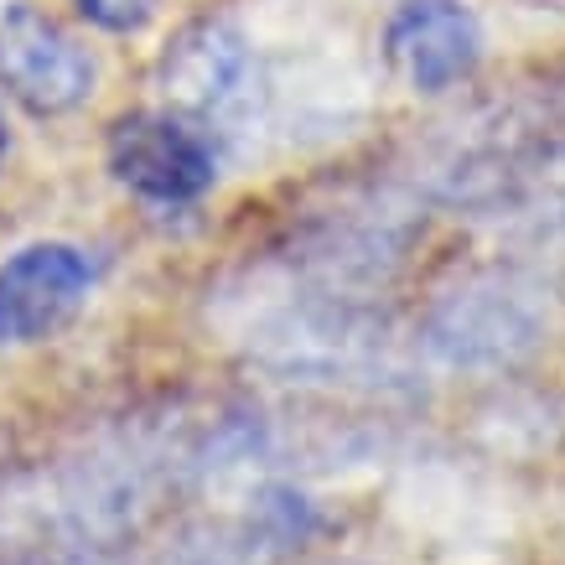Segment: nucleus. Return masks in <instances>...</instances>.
I'll use <instances>...</instances> for the list:
<instances>
[{
  "label": "nucleus",
  "mask_w": 565,
  "mask_h": 565,
  "mask_svg": "<svg viewBox=\"0 0 565 565\" xmlns=\"http://www.w3.org/2000/svg\"><path fill=\"white\" fill-rule=\"evenodd\" d=\"M109 172L146 203L177 207L198 203L213 188L218 161H213V146L188 120L136 109V115L109 125Z\"/></svg>",
  "instance_id": "1"
},
{
  "label": "nucleus",
  "mask_w": 565,
  "mask_h": 565,
  "mask_svg": "<svg viewBox=\"0 0 565 565\" xmlns=\"http://www.w3.org/2000/svg\"><path fill=\"white\" fill-rule=\"evenodd\" d=\"M0 84L32 115H68L94 88V63L36 6H11L0 17Z\"/></svg>",
  "instance_id": "2"
},
{
  "label": "nucleus",
  "mask_w": 565,
  "mask_h": 565,
  "mask_svg": "<svg viewBox=\"0 0 565 565\" xmlns=\"http://www.w3.org/2000/svg\"><path fill=\"white\" fill-rule=\"evenodd\" d=\"M88 291V259L73 244H32L0 265V343H36L68 322Z\"/></svg>",
  "instance_id": "3"
},
{
  "label": "nucleus",
  "mask_w": 565,
  "mask_h": 565,
  "mask_svg": "<svg viewBox=\"0 0 565 565\" xmlns=\"http://www.w3.org/2000/svg\"><path fill=\"white\" fill-rule=\"evenodd\" d=\"M390 57L420 94L457 88L482 57V26L457 0H415L390 21Z\"/></svg>",
  "instance_id": "4"
},
{
  "label": "nucleus",
  "mask_w": 565,
  "mask_h": 565,
  "mask_svg": "<svg viewBox=\"0 0 565 565\" xmlns=\"http://www.w3.org/2000/svg\"><path fill=\"white\" fill-rule=\"evenodd\" d=\"M249 78V47L228 21H192L161 57V88L182 109H223Z\"/></svg>",
  "instance_id": "5"
},
{
  "label": "nucleus",
  "mask_w": 565,
  "mask_h": 565,
  "mask_svg": "<svg viewBox=\"0 0 565 565\" xmlns=\"http://www.w3.org/2000/svg\"><path fill=\"white\" fill-rule=\"evenodd\" d=\"M73 11L104 32H140L156 17V0H73Z\"/></svg>",
  "instance_id": "6"
},
{
  "label": "nucleus",
  "mask_w": 565,
  "mask_h": 565,
  "mask_svg": "<svg viewBox=\"0 0 565 565\" xmlns=\"http://www.w3.org/2000/svg\"><path fill=\"white\" fill-rule=\"evenodd\" d=\"M0 156H6V120H0Z\"/></svg>",
  "instance_id": "7"
}]
</instances>
